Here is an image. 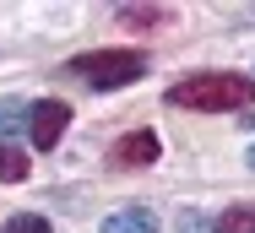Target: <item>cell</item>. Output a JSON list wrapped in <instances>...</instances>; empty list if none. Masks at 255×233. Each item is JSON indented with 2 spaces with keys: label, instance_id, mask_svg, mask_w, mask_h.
<instances>
[{
  "label": "cell",
  "instance_id": "8fae6325",
  "mask_svg": "<svg viewBox=\"0 0 255 233\" xmlns=\"http://www.w3.org/2000/svg\"><path fill=\"white\" fill-rule=\"evenodd\" d=\"M250 168H255V146H250Z\"/></svg>",
  "mask_w": 255,
  "mask_h": 233
},
{
  "label": "cell",
  "instance_id": "3957f363",
  "mask_svg": "<svg viewBox=\"0 0 255 233\" xmlns=\"http://www.w3.org/2000/svg\"><path fill=\"white\" fill-rule=\"evenodd\" d=\"M71 125V109L60 103V98H44L38 109H33V119H27V141L38 146V152H49L54 141H60V130Z\"/></svg>",
  "mask_w": 255,
  "mask_h": 233
},
{
  "label": "cell",
  "instance_id": "52a82bcc",
  "mask_svg": "<svg viewBox=\"0 0 255 233\" xmlns=\"http://www.w3.org/2000/svg\"><path fill=\"white\" fill-rule=\"evenodd\" d=\"M217 233H255V206H250V201L228 206V212L217 217Z\"/></svg>",
  "mask_w": 255,
  "mask_h": 233
},
{
  "label": "cell",
  "instance_id": "8992f818",
  "mask_svg": "<svg viewBox=\"0 0 255 233\" xmlns=\"http://www.w3.org/2000/svg\"><path fill=\"white\" fill-rule=\"evenodd\" d=\"M27 119H33V109H27V103L0 98V136H22V130H27Z\"/></svg>",
  "mask_w": 255,
  "mask_h": 233
},
{
  "label": "cell",
  "instance_id": "9c48e42d",
  "mask_svg": "<svg viewBox=\"0 0 255 233\" xmlns=\"http://www.w3.org/2000/svg\"><path fill=\"white\" fill-rule=\"evenodd\" d=\"M0 179H5V185H22V179H27V152L5 146V152H0Z\"/></svg>",
  "mask_w": 255,
  "mask_h": 233
},
{
  "label": "cell",
  "instance_id": "ba28073f",
  "mask_svg": "<svg viewBox=\"0 0 255 233\" xmlns=\"http://www.w3.org/2000/svg\"><path fill=\"white\" fill-rule=\"evenodd\" d=\"M120 22H125V27H157V22H168V11H163V5H125Z\"/></svg>",
  "mask_w": 255,
  "mask_h": 233
},
{
  "label": "cell",
  "instance_id": "30bf717a",
  "mask_svg": "<svg viewBox=\"0 0 255 233\" xmlns=\"http://www.w3.org/2000/svg\"><path fill=\"white\" fill-rule=\"evenodd\" d=\"M0 233H49V217H38V212H22V217H11Z\"/></svg>",
  "mask_w": 255,
  "mask_h": 233
},
{
  "label": "cell",
  "instance_id": "7a4b0ae2",
  "mask_svg": "<svg viewBox=\"0 0 255 233\" xmlns=\"http://www.w3.org/2000/svg\"><path fill=\"white\" fill-rule=\"evenodd\" d=\"M141 71H147V54H136V49H93V54H76L71 60V76H82L98 93H114V87L136 82Z\"/></svg>",
  "mask_w": 255,
  "mask_h": 233
},
{
  "label": "cell",
  "instance_id": "277c9868",
  "mask_svg": "<svg viewBox=\"0 0 255 233\" xmlns=\"http://www.w3.org/2000/svg\"><path fill=\"white\" fill-rule=\"evenodd\" d=\"M157 152H163V141L152 130H130V136L114 146V163L120 168H147V163H157Z\"/></svg>",
  "mask_w": 255,
  "mask_h": 233
},
{
  "label": "cell",
  "instance_id": "6da1fadb",
  "mask_svg": "<svg viewBox=\"0 0 255 233\" xmlns=\"http://www.w3.org/2000/svg\"><path fill=\"white\" fill-rule=\"evenodd\" d=\"M168 103L179 109H250L255 103V82L239 71H201V76H185L168 87Z\"/></svg>",
  "mask_w": 255,
  "mask_h": 233
},
{
  "label": "cell",
  "instance_id": "5b68a950",
  "mask_svg": "<svg viewBox=\"0 0 255 233\" xmlns=\"http://www.w3.org/2000/svg\"><path fill=\"white\" fill-rule=\"evenodd\" d=\"M103 233H157V217L147 206H125V212L103 217Z\"/></svg>",
  "mask_w": 255,
  "mask_h": 233
}]
</instances>
